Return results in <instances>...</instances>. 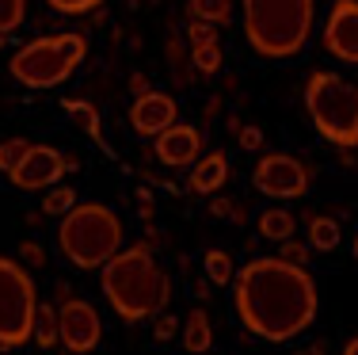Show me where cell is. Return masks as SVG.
I'll use <instances>...</instances> for the list:
<instances>
[{"instance_id": "6da1fadb", "label": "cell", "mask_w": 358, "mask_h": 355, "mask_svg": "<svg viewBox=\"0 0 358 355\" xmlns=\"http://www.w3.org/2000/svg\"><path fill=\"white\" fill-rule=\"evenodd\" d=\"M233 306L241 325L267 344H289L317 321L320 294L305 267L278 256H255L233 279Z\"/></svg>"}, {"instance_id": "7a4b0ae2", "label": "cell", "mask_w": 358, "mask_h": 355, "mask_svg": "<svg viewBox=\"0 0 358 355\" xmlns=\"http://www.w3.org/2000/svg\"><path fill=\"white\" fill-rule=\"evenodd\" d=\"M99 283H103L110 309L130 325L164 314L172 302V279L152 256L149 244H130V249L115 252L99 267Z\"/></svg>"}, {"instance_id": "3957f363", "label": "cell", "mask_w": 358, "mask_h": 355, "mask_svg": "<svg viewBox=\"0 0 358 355\" xmlns=\"http://www.w3.org/2000/svg\"><path fill=\"white\" fill-rule=\"evenodd\" d=\"M317 0H244V39L259 57L286 62L313 39Z\"/></svg>"}, {"instance_id": "277c9868", "label": "cell", "mask_w": 358, "mask_h": 355, "mask_svg": "<svg viewBox=\"0 0 358 355\" xmlns=\"http://www.w3.org/2000/svg\"><path fill=\"white\" fill-rule=\"evenodd\" d=\"M57 249L76 272H96L122 252V218L107 202H76L57 225Z\"/></svg>"}, {"instance_id": "5b68a950", "label": "cell", "mask_w": 358, "mask_h": 355, "mask_svg": "<svg viewBox=\"0 0 358 355\" xmlns=\"http://www.w3.org/2000/svg\"><path fill=\"white\" fill-rule=\"evenodd\" d=\"M305 111L324 141L343 149L358 146V84L331 69H313L305 77Z\"/></svg>"}, {"instance_id": "8992f818", "label": "cell", "mask_w": 358, "mask_h": 355, "mask_svg": "<svg viewBox=\"0 0 358 355\" xmlns=\"http://www.w3.org/2000/svg\"><path fill=\"white\" fill-rule=\"evenodd\" d=\"M88 57V39L76 31H62V35H42L23 42L12 54V77L23 88H57L69 81L80 62Z\"/></svg>"}, {"instance_id": "52a82bcc", "label": "cell", "mask_w": 358, "mask_h": 355, "mask_svg": "<svg viewBox=\"0 0 358 355\" xmlns=\"http://www.w3.org/2000/svg\"><path fill=\"white\" fill-rule=\"evenodd\" d=\"M35 279L15 260L0 256V351L31 344V321H35Z\"/></svg>"}, {"instance_id": "ba28073f", "label": "cell", "mask_w": 358, "mask_h": 355, "mask_svg": "<svg viewBox=\"0 0 358 355\" xmlns=\"http://www.w3.org/2000/svg\"><path fill=\"white\" fill-rule=\"evenodd\" d=\"M313 183V168L289 153H267L252 168V188L267 199H301Z\"/></svg>"}, {"instance_id": "9c48e42d", "label": "cell", "mask_w": 358, "mask_h": 355, "mask_svg": "<svg viewBox=\"0 0 358 355\" xmlns=\"http://www.w3.org/2000/svg\"><path fill=\"white\" fill-rule=\"evenodd\" d=\"M103 340V321H99L96 306L84 298H65L57 306V344H65V351L88 355Z\"/></svg>"}, {"instance_id": "30bf717a", "label": "cell", "mask_w": 358, "mask_h": 355, "mask_svg": "<svg viewBox=\"0 0 358 355\" xmlns=\"http://www.w3.org/2000/svg\"><path fill=\"white\" fill-rule=\"evenodd\" d=\"M69 172L65 168V153L54 146H31L23 160L8 172V180L15 183L20 191H50L62 183V176Z\"/></svg>"}, {"instance_id": "8fae6325", "label": "cell", "mask_w": 358, "mask_h": 355, "mask_svg": "<svg viewBox=\"0 0 358 355\" xmlns=\"http://www.w3.org/2000/svg\"><path fill=\"white\" fill-rule=\"evenodd\" d=\"M324 50L343 65H358V0H336L324 23Z\"/></svg>"}, {"instance_id": "7c38bea8", "label": "cell", "mask_w": 358, "mask_h": 355, "mask_svg": "<svg viewBox=\"0 0 358 355\" xmlns=\"http://www.w3.org/2000/svg\"><path fill=\"white\" fill-rule=\"evenodd\" d=\"M179 118V107L176 99L168 96V92H145L130 104V126L141 134V138H160V134L168 130V126H176Z\"/></svg>"}, {"instance_id": "4fadbf2b", "label": "cell", "mask_w": 358, "mask_h": 355, "mask_svg": "<svg viewBox=\"0 0 358 355\" xmlns=\"http://www.w3.org/2000/svg\"><path fill=\"white\" fill-rule=\"evenodd\" d=\"M152 153H157L160 165H168V168H191L194 160H199V153H202V130L191 126V123L168 126V130L157 138Z\"/></svg>"}, {"instance_id": "5bb4252c", "label": "cell", "mask_w": 358, "mask_h": 355, "mask_svg": "<svg viewBox=\"0 0 358 355\" xmlns=\"http://www.w3.org/2000/svg\"><path fill=\"white\" fill-rule=\"evenodd\" d=\"M187 183H191V191H199V195H214L229 183V157L225 153H206L199 157L191 165V176H187Z\"/></svg>"}, {"instance_id": "9a60e30c", "label": "cell", "mask_w": 358, "mask_h": 355, "mask_svg": "<svg viewBox=\"0 0 358 355\" xmlns=\"http://www.w3.org/2000/svg\"><path fill=\"white\" fill-rule=\"evenodd\" d=\"M179 340H183L187 355H206L214 348V325H210L206 309H191V314L179 321Z\"/></svg>"}, {"instance_id": "2e32d148", "label": "cell", "mask_w": 358, "mask_h": 355, "mask_svg": "<svg viewBox=\"0 0 358 355\" xmlns=\"http://www.w3.org/2000/svg\"><path fill=\"white\" fill-rule=\"evenodd\" d=\"M62 111L69 115V123L84 134V138H92L96 146H103V123H99V107H92L88 99H65Z\"/></svg>"}, {"instance_id": "e0dca14e", "label": "cell", "mask_w": 358, "mask_h": 355, "mask_svg": "<svg viewBox=\"0 0 358 355\" xmlns=\"http://www.w3.org/2000/svg\"><path fill=\"white\" fill-rule=\"evenodd\" d=\"M294 233H297V218L289 214L286 207H267V210L259 214V237H263V241L282 244V241H289Z\"/></svg>"}, {"instance_id": "ac0fdd59", "label": "cell", "mask_w": 358, "mask_h": 355, "mask_svg": "<svg viewBox=\"0 0 358 355\" xmlns=\"http://www.w3.org/2000/svg\"><path fill=\"white\" fill-rule=\"evenodd\" d=\"M305 225H309V249H317V252H331V249H339V237H343V230H339V222L336 218H328V214H305Z\"/></svg>"}, {"instance_id": "d6986e66", "label": "cell", "mask_w": 358, "mask_h": 355, "mask_svg": "<svg viewBox=\"0 0 358 355\" xmlns=\"http://www.w3.org/2000/svg\"><path fill=\"white\" fill-rule=\"evenodd\" d=\"M31 340H35L42 351H54L57 348V306H50V302H38V306H35Z\"/></svg>"}, {"instance_id": "ffe728a7", "label": "cell", "mask_w": 358, "mask_h": 355, "mask_svg": "<svg viewBox=\"0 0 358 355\" xmlns=\"http://www.w3.org/2000/svg\"><path fill=\"white\" fill-rule=\"evenodd\" d=\"M202 267H206V283L210 286H229L236 279V264L225 249H206L202 256Z\"/></svg>"}, {"instance_id": "44dd1931", "label": "cell", "mask_w": 358, "mask_h": 355, "mask_svg": "<svg viewBox=\"0 0 358 355\" xmlns=\"http://www.w3.org/2000/svg\"><path fill=\"white\" fill-rule=\"evenodd\" d=\"M187 12H191V20H206L214 27H225V23H233V0H191Z\"/></svg>"}, {"instance_id": "7402d4cb", "label": "cell", "mask_w": 358, "mask_h": 355, "mask_svg": "<svg viewBox=\"0 0 358 355\" xmlns=\"http://www.w3.org/2000/svg\"><path fill=\"white\" fill-rule=\"evenodd\" d=\"M187 54H191V65L202 73V77H214V73L221 69V62H225L221 42H202V46H191Z\"/></svg>"}, {"instance_id": "603a6c76", "label": "cell", "mask_w": 358, "mask_h": 355, "mask_svg": "<svg viewBox=\"0 0 358 355\" xmlns=\"http://www.w3.org/2000/svg\"><path fill=\"white\" fill-rule=\"evenodd\" d=\"M73 207H76V191L69 188V183H57V188H50L46 199H42V214H50V218H65Z\"/></svg>"}, {"instance_id": "cb8c5ba5", "label": "cell", "mask_w": 358, "mask_h": 355, "mask_svg": "<svg viewBox=\"0 0 358 355\" xmlns=\"http://www.w3.org/2000/svg\"><path fill=\"white\" fill-rule=\"evenodd\" d=\"M27 20V0H0V35H15Z\"/></svg>"}, {"instance_id": "d4e9b609", "label": "cell", "mask_w": 358, "mask_h": 355, "mask_svg": "<svg viewBox=\"0 0 358 355\" xmlns=\"http://www.w3.org/2000/svg\"><path fill=\"white\" fill-rule=\"evenodd\" d=\"M31 149V141L27 138H8V141H0V172H12L15 165L23 160V153Z\"/></svg>"}, {"instance_id": "484cf974", "label": "cell", "mask_w": 358, "mask_h": 355, "mask_svg": "<svg viewBox=\"0 0 358 355\" xmlns=\"http://www.w3.org/2000/svg\"><path fill=\"white\" fill-rule=\"evenodd\" d=\"M309 244L305 241H297V237H289V241H282L278 244V260H282V264H294V267H305L309 264Z\"/></svg>"}, {"instance_id": "4316f807", "label": "cell", "mask_w": 358, "mask_h": 355, "mask_svg": "<svg viewBox=\"0 0 358 355\" xmlns=\"http://www.w3.org/2000/svg\"><path fill=\"white\" fill-rule=\"evenodd\" d=\"M187 42L191 46H202V42H217V27L214 23H206V20H187Z\"/></svg>"}, {"instance_id": "83f0119b", "label": "cell", "mask_w": 358, "mask_h": 355, "mask_svg": "<svg viewBox=\"0 0 358 355\" xmlns=\"http://www.w3.org/2000/svg\"><path fill=\"white\" fill-rule=\"evenodd\" d=\"M54 12L62 15H84V12H96V8H103V0H46Z\"/></svg>"}, {"instance_id": "f1b7e54d", "label": "cell", "mask_w": 358, "mask_h": 355, "mask_svg": "<svg viewBox=\"0 0 358 355\" xmlns=\"http://www.w3.org/2000/svg\"><path fill=\"white\" fill-rule=\"evenodd\" d=\"M176 333H179V317L168 314V309H164V314H157V325H152V340H157V344H168Z\"/></svg>"}, {"instance_id": "f546056e", "label": "cell", "mask_w": 358, "mask_h": 355, "mask_svg": "<svg viewBox=\"0 0 358 355\" xmlns=\"http://www.w3.org/2000/svg\"><path fill=\"white\" fill-rule=\"evenodd\" d=\"M20 260L27 267H46V249H42L38 241H23L20 244Z\"/></svg>"}, {"instance_id": "4dcf8cb0", "label": "cell", "mask_w": 358, "mask_h": 355, "mask_svg": "<svg viewBox=\"0 0 358 355\" xmlns=\"http://www.w3.org/2000/svg\"><path fill=\"white\" fill-rule=\"evenodd\" d=\"M236 146L248 149V153H259V149H263V130H259V126H241V134H236Z\"/></svg>"}, {"instance_id": "1f68e13d", "label": "cell", "mask_w": 358, "mask_h": 355, "mask_svg": "<svg viewBox=\"0 0 358 355\" xmlns=\"http://www.w3.org/2000/svg\"><path fill=\"white\" fill-rule=\"evenodd\" d=\"M138 202H141V218H145V225H152V195L149 191H138Z\"/></svg>"}, {"instance_id": "d6a6232c", "label": "cell", "mask_w": 358, "mask_h": 355, "mask_svg": "<svg viewBox=\"0 0 358 355\" xmlns=\"http://www.w3.org/2000/svg\"><path fill=\"white\" fill-rule=\"evenodd\" d=\"M210 214H214V218H229V214H233V199H214V202H210Z\"/></svg>"}, {"instance_id": "836d02e7", "label": "cell", "mask_w": 358, "mask_h": 355, "mask_svg": "<svg viewBox=\"0 0 358 355\" xmlns=\"http://www.w3.org/2000/svg\"><path fill=\"white\" fill-rule=\"evenodd\" d=\"M130 92L134 96H145V92H149V77H145V73H130Z\"/></svg>"}, {"instance_id": "e575fe53", "label": "cell", "mask_w": 358, "mask_h": 355, "mask_svg": "<svg viewBox=\"0 0 358 355\" xmlns=\"http://www.w3.org/2000/svg\"><path fill=\"white\" fill-rule=\"evenodd\" d=\"M324 351H328V340H313L309 348H297L294 355H324Z\"/></svg>"}, {"instance_id": "d590c367", "label": "cell", "mask_w": 358, "mask_h": 355, "mask_svg": "<svg viewBox=\"0 0 358 355\" xmlns=\"http://www.w3.org/2000/svg\"><path fill=\"white\" fill-rule=\"evenodd\" d=\"M194 298H210V283H206V279H199V283H194Z\"/></svg>"}, {"instance_id": "8d00e7d4", "label": "cell", "mask_w": 358, "mask_h": 355, "mask_svg": "<svg viewBox=\"0 0 358 355\" xmlns=\"http://www.w3.org/2000/svg\"><path fill=\"white\" fill-rule=\"evenodd\" d=\"M241 126H244L241 118H236V115H229V134H241Z\"/></svg>"}, {"instance_id": "74e56055", "label": "cell", "mask_w": 358, "mask_h": 355, "mask_svg": "<svg viewBox=\"0 0 358 355\" xmlns=\"http://www.w3.org/2000/svg\"><path fill=\"white\" fill-rule=\"evenodd\" d=\"M343 355H358V336H355V340H351V344H347V348H343Z\"/></svg>"}, {"instance_id": "f35d334b", "label": "cell", "mask_w": 358, "mask_h": 355, "mask_svg": "<svg viewBox=\"0 0 358 355\" xmlns=\"http://www.w3.org/2000/svg\"><path fill=\"white\" fill-rule=\"evenodd\" d=\"M8 39H12V35H0V50H8Z\"/></svg>"}, {"instance_id": "ab89813d", "label": "cell", "mask_w": 358, "mask_h": 355, "mask_svg": "<svg viewBox=\"0 0 358 355\" xmlns=\"http://www.w3.org/2000/svg\"><path fill=\"white\" fill-rule=\"evenodd\" d=\"M351 252H355V260H358V233H355V244H351Z\"/></svg>"}]
</instances>
